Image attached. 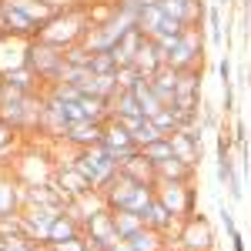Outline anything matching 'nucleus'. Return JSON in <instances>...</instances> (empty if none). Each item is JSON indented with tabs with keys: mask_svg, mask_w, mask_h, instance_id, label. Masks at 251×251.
Instances as JSON below:
<instances>
[{
	"mask_svg": "<svg viewBox=\"0 0 251 251\" xmlns=\"http://www.w3.org/2000/svg\"><path fill=\"white\" fill-rule=\"evenodd\" d=\"M91 30V17H87V7L77 3V7H71V10H60L54 17L47 20L44 27L37 30V40L44 44H54V47H74L84 40V34Z\"/></svg>",
	"mask_w": 251,
	"mask_h": 251,
	"instance_id": "obj_1",
	"label": "nucleus"
},
{
	"mask_svg": "<svg viewBox=\"0 0 251 251\" xmlns=\"http://www.w3.org/2000/svg\"><path fill=\"white\" fill-rule=\"evenodd\" d=\"M104 201L111 211H134V214H144L148 204L154 201V184H144V181H134L121 171L104 188Z\"/></svg>",
	"mask_w": 251,
	"mask_h": 251,
	"instance_id": "obj_2",
	"label": "nucleus"
},
{
	"mask_svg": "<svg viewBox=\"0 0 251 251\" xmlns=\"http://www.w3.org/2000/svg\"><path fill=\"white\" fill-rule=\"evenodd\" d=\"M27 67L40 77L44 91L54 87V84H60L64 67H67V60H64V47H54V44H44V40L30 37V44H27Z\"/></svg>",
	"mask_w": 251,
	"mask_h": 251,
	"instance_id": "obj_3",
	"label": "nucleus"
},
{
	"mask_svg": "<svg viewBox=\"0 0 251 251\" xmlns=\"http://www.w3.org/2000/svg\"><path fill=\"white\" fill-rule=\"evenodd\" d=\"M74 164H77V171L91 181V188L100 191V194H104V188L121 174V164H117L100 144H97V148H84V151H77V154H74Z\"/></svg>",
	"mask_w": 251,
	"mask_h": 251,
	"instance_id": "obj_4",
	"label": "nucleus"
},
{
	"mask_svg": "<svg viewBox=\"0 0 251 251\" xmlns=\"http://www.w3.org/2000/svg\"><path fill=\"white\" fill-rule=\"evenodd\" d=\"M154 198L177 221H184V218H191L198 211V188H194V181H168V177H157Z\"/></svg>",
	"mask_w": 251,
	"mask_h": 251,
	"instance_id": "obj_5",
	"label": "nucleus"
},
{
	"mask_svg": "<svg viewBox=\"0 0 251 251\" xmlns=\"http://www.w3.org/2000/svg\"><path fill=\"white\" fill-rule=\"evenodd\" d=\"M171 245H177V251H214V228L204 214H191L177 225V234H174Z\"/></svg>",
	"mask_w": 251,
	"mask_h": 251,
	"instance_id": "obj_6",
	"label": "nucleus"
},
{
	"mask_svg": "<svg viewBox=\"0 0 251 251\" xmlns=\"http://www.w3.org/2000/svg\"><path fill=\"white\" fill-rule=\"evenodd\" d=\"M214 148H218V157H214V177H218V184H221V188H228L231 201H241V198H245V181H241V174H234L231 134H228V131H218Z\"/></svg>",
	"mask_w": 251,
	"mask_h": 251,
	"instance_id": "obj_7",
	"label": "nucleus"
},
{
	"mask_svg": "<svg viewBox=\"0 0 251 251\" xmlns=\"http://www.w3.org/2000/svg\"><path fill=\"white\" fill-rule=\"evenodd\" d=\"M60 214H64V208H40V204H27V208L20 211L24 234H27L34 245H47L50 228H54V221H57Z\"/></svg>",
	"mask_w": 251,
	"mask_h": 251,
	"instance_id": "obj_8",
	"label": "nucleus"
},
{
	"mask_svg": "<svg viewBox=\"0 0 251 251\" xmlns=\"http://www.w3.org/2000/svg\"><path fill=\"white\" fill-rule=\"evenodd\" d=\"M24 211V184H20L10 168H0V218Z\"/></svg>",
	"mask_w": 251,
	"mask_h": 251,
	"instance_id": "obj_9",
	"label": "nucleus"
},
{
	"mask_svg": "<svg viewBox=\"0 0 251 251\" xmlns=\"http://www.w3.org/2000/svg\"><path fill=\"white\" fill-rule=\"evenodd\" d=\"M104 137V124L97 121H77L64 131V144H71L74 151H84V148H97Z\"/></svg>",
	"mask_w": 251,
	"mask_h": 251,
	"instance_id": "obj_10",
	"label": "nucleus"
},
{
	"mask_svg": "<svg viewBox=\"0 0 251 251\" xmlns=\"http://www.w3.org/2000/svg\"><path fill=\"white\" fill-rule=\"evenodd\" d=\"M54 181H57V188L67 194L71 201H74V198H80V194H87V191H94V188H91V181L77 171V164H74V161H71V164H57Z\"/></svg>",
	"mask_w": 251,
	"mask_h": 251,
	"instance_id": "obj_11",
	"label": "nucleus"
},
{
	"mask_svg": "<svg viewBox=\"0 0 251 251\" xmlns=\"http://www.w3.org/2000/svg\"><path fill=\"white\" fill-rule=\"evenodd\" d=\"M134 67L144 74V77H154L157 71L164 67V50L157 47L154 40L148 37L144 44H141V50H137V57H134Z\"/></svg>",
	"mask_w": 251,
	"mask_h": 251,
	"instance_id": "obj_12",
	"label": "nucleus"
},
{
	"mask_svg": "<svg viewBox=\"0 0 251 251\" xmlns=\"http://www.w3.org/2000/svg\"><path fill=\"white\" fill-rule=\"evenodd\" d=\"M177 74H181V71H174V67H168V64H164L154 77H148V80H151V91L157 94V100H161L164 107H171L174 94H177Z\"/></svg>",
	"mask_w": 251,
	"mask_h": 251,
	"instance_id": "obj_13",
	"label": "nucleus"
},
{
	"mask_svg": "<svg viewBox=\"0 0 251 251\" xmlns=\"http://www.w3.org/2000/svg\"><path fill=\"white\" fill-rule=\"evenodd\" d=\"M121 171L127 174V177H134V181H144V184H154V181H157L154 161H148V157L141 154V148H137L127 161H121Z\"/></svg>",
	"mask_w": 251,
	"mask_h": 251,
	"instance_id": "obj_14",
	"label": "nucleus"
},
{
	"mask_svg": "<svg viewBox=\"0 0 251 251\" xmlns=\"http://www.w3.org/2000/svg\"><path fill=\"white\" fill-rule=\"evenodd\" d=\"M84 234V225H80L74 214H60L57 221H54V228H50V238H47V248H54V245H64V241H71V238H77Z\"/></svg>",
	"mask_w": 251,
	"mask_h": 251,
	"instance_id": "obj_15",
	"label": "nucleus"
},
{
	"mask_svg": "<svg viewBox=\"0 0 251 251\" xmlns=\"http://www.w3.org/2000/svg\"><path fill=\"white\" fill-rule=\"evenodd\" d=\"M127 241L134 245V251H168L171 248V238L161 234V231H154V228H148V225H144L137 234H131Z\"/></svg>",
	"mask_w": 251,
	"mask_h": 251,
	"instance_id": "obj_16",
	"label": "nucleus"
},
{
	"mask_svg": "<svg viewBox=\"0 0 251 251\" xmlns=\"http://www.w3.org/2000/svg\"><path fill=\"white\" fill-rule=\"evenodd\" d=\"M107 104H111V117H144L141 100H137L134 91H117Z\"/></svg>",
	"mask_w": 251,
	"mask_h": 251,
	"instance_id": "obj_17",
	"label": "nucleus"
},
{
	"mask_svg": "<svg viewBox=\"0 0 251 251\" xmlns=\"http://www.w3.org/2000/svg\"><path fill=\"white\" fill-rule=\"evenodd\" d=\"M154 168H157V177H168V181H194V171H198L181 157H168V161H161Z\"/></svg>",
	"mask_w": 251,
	"mask_h": 251,
	"instance_id": "obj_18",
	"label": "nucleus"
},
{
	"mask_svg": "<svg viewBox=\"0 0 251 251\" xmlns=\"http://www.w3.org/2000/svg\"><path fill=\"white\" fill-rule=\"evenodd\" d=\"M114 228L121 238H131L144 228V214H134V211H114Z\"/></svg>",
	"mask_w": 251,
	"mask_h": 251,
	"instance_id": "obj_19",
	"label": "nucleus"
},
{
	"mask_svg": "<svg viewBox=\"0 0 251 251\" xmlns=\"http://www.w3.org/2000/svg\"><path fill=\"white\" fill-rule=\"evenodd\" d=\"M141 154L148 157V161H154V164H161V161H168V157H174L171 137H161V141H154V144H148V148H141Z\"/></svg>",
	"mask_w": 251,
	"mask_h": 251,
	"instance_id": "obj_20",
	"label": "nucleus"
},
{
	"mask_svg": "<svg viewBox=\"0 0 251 251\" xmlns=\"http://www.w3.org/2000/svg\"><path fill=\"white\" fill-rule=\"evenodd\" d=\"M64 60H67V67H91L94 54H91L84 44H74V47H67V50H64Z\"/></svg>",
	"mask_w": 251,
	"mask_h": 251,
	"instance_id": "obj_21",
	"label": "nucleus"
},
{
	"mask_svg": "<svg viewBox=\"0 0 251 251\" xmlns=\"http://www.w3.org/2000/svg\"><path fill=\"white\" fill-rule=\"evenodd\" d=\"M208 37H211L214 47L225 44V30H221V10L218 7H208Z\"/></svg>",
	"mask_w": 251,
	"mask_h": 251,
	"instance_id": "obj_22",
	"label": "nucleus"
},
{
	"mask_svg": "<svg viewBox=\"0 0 251 251\" xmlns=\"http://www.w3.org/2000/svg\"><path fill=\"white\" fill-rule=\"evenodd\" d=\"M151 121H154V124H157V127H161V131H164L168 137H171L174 131L181 127V121H177V114H174L171 107H164V111H157V114L151 117Z\"/></svg>",
	"mask_w": 251,
	"mask_h": 251,
	"instance_id": "obj_23",
	"label": "nucleus"
},
{
	"mask_svg": "<svg viewBox=\"0 0 251 251\" xmlns=\"http://www.w3.org/2000/svg\"><path fill=\"white\" fill-rule=\"evenodd\" d=\"M91 71H94V74H107V77H114V74H117V60L111 57V54H94Z\"/></svg>",
	"mask_w": 251,
	"mask_h": 251,
	"instance_id": "obj_24",
	"label": "nucleus"
},
{
	"mask_svg": "<svg viewBox=\"0 0 251 251\" xmlns=\"http://www.w3.org/2000/svg\"><path fill=\"white\" fill-rule=\"evenodd\" d=\"M37 248L40 245H34L24 234H17V238H0V251H37Z\"/></svg>",
	"mask_w": 251,
	"mask_h": 251,
	"instance_id": "obj_25",
	"label": "nucleus"
},
{
	"mask_svg": "<svg viewBox=\"0 0 251 251\" xmlns=\"http://www.w3.org/2000/svg\"><path fill=\"white\" fill-rule=\"evenodd\" d=\"M14 144H17V131L7 121H0V157L7 154V151H14Z\"/></svg>",
	"mask_w": 251,
	"mask_h": 251,
	"instance_id": "obj_26",
	"label": "nucleus"
},
{
	"mask_svg": "<svg viewBox=\"0 0 251 251\" xmlns=\"http://www.w3.org/2000/svg\"><path fill=\"white\" fill-rule=\"evenodd\" d=\"M218 77H221V84H234L231 60H228V57H221V60H218Z\"/></svg>",
	"mask_w": 251,
	"mask_h": 251,
	"instance_id": "obj_27",
	"label": "nucleus"
},
{
	"mask_svg": "<svg viewBox=\"0 0 251 251\" xmlns=\"http://www.w3.org/2000/svg\"><path fill=\"white\" fill-rule=\"evenodd\" d=\"M245 10H251V0H245Z\"/></svg>",
	"mask_w": 251,
	"mask_h": 251,
	"instance_id": "obj_28",
	"label": "nucleus"
},
{
	"mask_svg": "<svg viewBox=\"0 0 251 251\" xmlns=\"http://www.w3.org/2000/svg\"><path fill=\"white\" fill-rule=\"evenodd\" d=\"M37 251H50V248H47V245H40V248H37Z\"/></svg>",
	"mask_w": 251,
	"mask_h": 251,
	"instance_id": "obj_29",
	"label": "nucleus"
},
{
	"mask_svg": "<svg viewBox=\"0 0 251 251\" xmlns=\"http://www.w3.org/2000/svg\"><path fill=\"white\" fill-rule=\"evenodd\" d=\"M218 3H231V0H218Z\"/></svg>",
	"mask_w": 251,
	"mask_h": 251,
	"instance_id": "obj_30",
	"label": "nucleus"
},
{
	"mask_svg": "<svg viewBox=\"0 0 251 251\" xmlns=\"http://www.w3.org/2000/svg\"><path fill=\"white\" fill-rule=\"evenodd\" d=\"M168 251H171V248H168Z\"/></svg>",
	"mask_w": 251,
	"mask_h": 251,
	"instance_id": "obj_31",
	"label": "nucleus"
}]
</instances>
